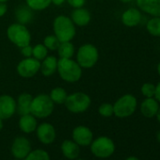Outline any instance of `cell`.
<instances>
[{
  "mask_svg": "<svg viewBox=\"0 0 160 160\" xmlns=\"http://www.w3.org/2000/svg\"><path fill=\"white\" fill-rule=\"evenodd\" d=\"M57 72L67 83H76L82 77L83 69L72 58H58Z\"/></svg>",
  "mask_w": 160,
  "mask_h": 160,
  "instance_id": "6da1fadb",
  "label": "cell"
},
{
  "mask_svg": "<svg viewBox=\"0 0 160 160\" xmlns=\"http://www.w3.org/2000/svg\"><path fill=\"white\" fill-rule=\"evenodd\" d=\"M54 35L59 42H72L76 35V27L67 15H58L53 21Z\"/></svg>",
  "mask_w": 160,
  "mask_h": 160,
  "instance_id": "7a4b0ae2",
  "label": "cell"
},
{
  "mask_svg": "<svg viewBox=\"0 0 160 160\" xmlns=\"http://www.w3.org/2000/svg\"><path fill=\"white\" fill-rule=\"evenodd\" d=\"M55 109V104L50 99L48 94L40 93L36 96H33L30 113L35 116L37 119H46L50 117Z\"/></svg>",
  "mask_w": 160,
  "mask_h": 160,
  "instance_id": "3957f363",
  "label": "cell"
},
{
  "mask_svg": "<svg viewBox=\"0 0 160 160\" xmlns=\"http://www.w3.org/2000/svg\"><path fill=\"white\" fill-rule=\"evenodd\" d=\"M92 105V98L83 92H75L68 94L64 106L66 109L73 114L86 112Z\"/></svg>",
  "mask_w": 160,
  "mask_h": 160,
  "instance_id": "277c9868",
  "label": "cell"
},
{
  "mask_svg": "<svg viewBox=\"0 0 160 160\" xmlns=\"http://www.w3.org/2000/svg\"><path fill=\"white\" fill-rule=\"evenodd\" d=\"M6 34L9 41L19 48L31 43V33L26 25L13 23L8 27Z\"/></svg>",
  "mask_w": 160,
  "mask_h": 160,
  "instance_id": "5b68a950",
  "label": "cell"
},
{
  "mask_svg": "<svg viewBox=\"0 0 160 160\" xmlns=\"http://www.w3.org/2000/svg\"><path fill=\"white\" fill-rule=\"evenodd\" d=\"M75 60L82 69H91L94 67L99 60L98 48L92 43H84L80 45L76 51Z\"/></svg>",
  "mask_w": 160,
  "mask_h": 160,
  "instance_id": "8992f818",
  "label": "cell"
},
{
  "mask_svg": "<svg viewBox=\"0 0 160 160\" xmlns=\"http://www.w3.org/2000/svg\"><path fill=\"white\" fill-rule=\"evenodd\" d=\"M90 149L95 157L106 159L113 155L116 150V146L112 138L107 136H101L93 138L90 145Z\"/></svg>",
  "mask_w": 160,
  "mask_h": 160,
  "instance_id": "52a82bcc",
  "label": "cell"
},
{
  "mask_svg": "<svg viewBox=\"0 0 160 160\" xmlns=\"http://www.w3.org/2000/svg\"><path fill=\"white\" fill-rule=\"evenodd\" d=\"M138 108V100L133 94H124L121 96L113 104L114 116L124 119L132 116Z\"/></svg>",
  "mask_w": 160,
  "mask_h": 160,
  "instance_id": "ba28073f",
  "label": "cell"
},
{
  "mask_svg": "<svg viewBox=\"0 0 160 160\" xmlns=\"http://www.w3.org/2000/svg\"><path fill=\"white\" fill-rule=\"evenodd\" d=\"M41 67V61L31 58H24L16 66V72L22 78L29 79L34 77L39 72Z\"/></svg>",
  "mask_w": 160,
  "mask_h": 160,
  "instance_id": "9c48e42d",
  "label": "cell"
},
{
  "mask_svg": "<svg viewBox=\"0 0 160 160\" xmlns=\"http://www.w3.org/2000/svg\"><path fill=\"white\" fill-rule=\"evenodd\" d=\"M32 147L29 139L25 136L16 137L11 146V152L13 158L25 159V157L31 152Z\"/></svg>",
  "mask_w": 160,
  "mask_h": 160,
  "instance_id": "30bf717a",
  "label": "cell"
},
{
  "mask_svg": "<svg viewBox=\"0 0 160 160\" xmlns=\"http://www.w3.org/2000/svg\"><path fill=\"white\" fill-rule=\"evenodd\" d=\"M72 139L80 147H88L93 140V133L86 125H78L72 129Z\"/></svg>",
  "mask_w": 160,
  "mask_h": 160,
  "instance_id": "8fae6325",
  "label": "cell"
},
{
  "mask_svg": "<svg viewBox=\"0 0 160 160\" xmlns=\"http://www.w3.org/2000/svg\"><path fill=\"white\" fill-rule=\"evenodd\" d=\"M36 137L39 141L44 145L52 144L57 138V131L54 125L50 122H42L38 124L36 130Z\"/></svg>",
  "mask_w": 160,
  "mask_h": 160,
  "instance_id": "7c38bea8",
  "label": "cell"
},
{
  "mask_svg": "<svg viewBox=\"0 0 160 160\" xmlns=\"http://www.w3.org/2000/svg\"><path fill=\"white\" fill-rule=\"evenodd\" d=\"M16 113V100L9 94L0 95V118L11 119Z\"/></svg>",
  "mask_w": 160,
  "mask_h": 160,
  "instance_id": "4fadbf2b",
  "label": "cell"
},
{
  "mask_svg": "<svg viewBox=\"0 0 160 160\" xmlns=\"http://www.w3.org/2000/svg\"><path fill=\"white\" fill-rule=\"evenodd\" d=\"M138 9L152 16H160V0H136Z\"/></svg>",
  "mask_w": 160,
  "mask_h": 160,
  "instance_id": "5bb4252c",
  "label": "cell"
},
{
  "mask_svg": "<svg viewBox=\"0 0 160 160\" xmlns=\"http://www.w3.org/2000/svg\"><path fill=\"white\" fill-rule=\"evenodd\" d=\"M70 18L75 27L83 28V27L88 26L91 23L92 13L90 12L89 10L82 7V8H78V9H73L71 13Z\"/></svg>",
  "mask_w": 160,
  "mask_h": 160,
  "instance_id": "9a60e30c",
  "label": "cell"
},
{
  "mask_svg": "<svg viewBox=\"0 0 160 160\" xmlns=\"http://www.w3.org/2000/svg\"><path fill=\"white\" fill-rule=\"evenodd\" d=\"M142 13L137 8H130L124 11L122 14V23L127 28H135L141 22Z\"/></svg>",
  "mask_w": 160,
  "mask_h": 160,
  "instance_id": "2e32d148",
  "label": "cell"
},
{
  "mask_svg": "<svg viewBox=\"0 0 160 160\" xmlns=\"http://www.w3.org/2000/svg\"><path fill=\"white\" fill-rule=\"evenodd\" d=\"M60 151L65 158L74 160L78 158L80 154V146L77 145L72 139H65L60 145Z\"/></svg>",
  "mask_w": 160,
  "mask_h": 160,
  "instance_id": "e0dca14e",
  "label": "cell"
},
{
  "mask_svg": "<svg viewBox=\"0 0 160 160\" xmlns=\"http://www.w3.org/2000/svg\"><path fill=\"white\" fill-rule=\"evenodd\" d=\"M38 124V119L31 113L21 115L18 122V126L20 130L25 134H31L35 132Z\"/></svg>",
  "mask_w": 160,
  "mask_h": 160,
  "instance_id": "ac0fdd59",
  "label": "cell"
},
{
  "mask_svg": "<svg viewBox=\"0 0 160 160\" xmlns=\"http://www.w3.org/2000/svg\"><path fill=\"white\" fill-rule=\"evenodd\" d=\"M58 58L53 55H48L41 61L40 72L45 77H50L57 72Z\"/></svg>",
  "mask_w": 160,
  "mask_h": 160,
  "instance_id": "d6986e66",
  "label": "cell"
},
{
  "mask_svg": "<svg viewBox=\"0 0 160 160\" xmlns=\"http://www.w3.org/2000/svg\"><path fill=\"white\" fill-rule=\"evenodd\" d=\"M159 108V103L154 97L145 98L140 104V113L145 118H153Z\"/></svg>",
  "mask_w": 160,
  "mask_h": 160,
  "instance_id": "ffe728a7",
  "label": "cell"
},
{
  "mask_svg": "<svg viewBox=\"0 0 160 160\" xmlns=\"http://www.w3.org/2000/svg\"><path fill=\"white\" fill-rule=\"evenodd\" d=\"M33 96L29 92H22L16 100V111L18 114L25 115L30 113V107Z\"/></svg>",
  "mask_w": 160,
  "mask_h": 160,
  "instance_id": "44dd1931",
  "label": "cell"
},
{
  "mask_svg": "<svg viewBox=\"0 0 160 160\" xmlns=\"http://www.w3.org/2000/svg\"><path fill=\"white\" fill-rule=\"evenodd\" d=\"M14 15L17 23L27 26L28 24L32 22L34 18V12L27 5H20L16 8Z\"/></svg>",
  "mask_w": 160,
  "mask_h": 160,
  "instance_id": "7402d4cb",
  "label": "cell"
},
{
  "mask_svg": "<svg viewBox=\"0 0 160 160\" xmlns=\"http://www.w3.org/2000/svg\"><path fill=\"white\" fill-rule=\"evenodd\" d=\"M57 52L59 58H72L75 55V47L72 42H61Z\"/></svg>",
  "mask_w": 160,
  "mask_h": 160,
  "instance_id": "603a6c76",
  "label": "cell"
},
{
  "mask_svg": "<svg viewBox=\"0 0 160 160\" xmlns=\"http://www.w3.org/2000/svg\"><path fill=\"white\" fill-rule=\"evenodd\" d=\"M48 95L55 105H64L68 93L65 89L61 87H56L51 90Z\"/></svg>",
  "mask_w": 160,
  "mask_h": 160,
  "instance_id": "cb8c5ba5",
  "label": "cell"
},
{
  "mask_svg": "<svg viewBox=\"0 0 160 160\" xmlns=\"http://www.w3.org/2000/svg\"><path fill=\"white\" fill-rule=\"evenodd\" d=\"M26 5L33 12H42L52 5L51 0H26Z\"/></svg>",
  "mask_w": 160,
  "mask_h": 160,
  "instance_id": "d4e9b609",
  "label": "cell"
},
{
  "mask_svg": "<svg viewBox=\"0 0 160 160\" xmlns=\"http://www.w3.org/2000/svg\"><path fill=\"white\" fill-rule=\"evenodd\" d=\"M146 29L153 37H160V16L152 17L146 23Z\"/></svg>",
  "mask_w": 160,
  "mask_h": 160,
  "instance_id": "484cf974",
  "label": "cell"
},
{
  "mask_svg": "<svg viewBox=\"0 0 160 160\" xmlns=\"http://www.w3.org/2000/svg\"><path fill=\"white\" fill-rule=\"evenodd\" d=\"M23 160H51V158L47 151L43 149H35L31 150V152Z\"/></svg>",
  "mask_w": 160,
  "mask_h": 160,
  "instance_id": "4316f807",
  "label": "cell"
},
{
  "mask_svg": "<svg viewBox=\"0 0 160 160\" xmlns=\"http://www.w3.org/2000/svg\"><path fill=\"white\" fill-rule=\"evenodd\" d=\"M48 50L44 46L43 43H37L33 46L32 49V57L39 61H42L43 58H45L48 56Z\"/></svg>",
  "mask_w": 160,
  "mask_h": 160,
  "instance_id": "83f0119b",
  "label": "cell"
},
{
  "mask_svg": "<svg viewBox=\"0 0 160 160\" xmlns=\"http://www.w3.org/2000/svg\"><path fill=\"white\" fill-rule=\"evenodd\" d=\"M42 43L44 44V46L47 48L48 51H57L60 44V42L54 34H52L44 37Z\"/></svg>",
  "mask_w": 160,
  "mask_h": 160,
  "instance_id": "f1b7e54d",
  "label": "cell"
},
{
  "mask_svg": "<svg viewBox=\"0 0 160 160\" xmlns=\"http://www.w3.org/2000/svg\"><path fill=\"white\" fill-rule=\"evenodd\" d=\"M98 113L104 118H109L114 115L113 105L110 103H103L98 108Z\"/></svg>",
  "mask_w": 160,
  "mask_h": 160,
  "instance_id": "f546056e",
  "label": "cell"
},
{
  "mask_svg": "<svg viewBox=\"0 0 160 160\" xmlns=\"http://www.w3.org/2000/svg\"><path fill=\"white\" fill-rule=\"evenodd\" d=\"M140 92L142 93V95L145 98H149V97H154V93H155V85L152 83H144L141 88H140Z\"/></svg>",
  "mask_w": 160,
  "mask_h": 160,
  "instance_id": "4dcf8cb0",
  "label": "cell"
},
{
  "mask_svg": "<svg viewBox=\"0 0 160 160\" xmlns=\"http://www.w3.org/2000/svg\"><path fill=\"white\" fill-rule=\"evenodd\" d=\"M66 3L72 9H78L85 6L86 0H66Z\"/></svg>",
  "mask_w": 160,
  "mask_h": 160,
  "instance_id": "1f68e13d",
  "label": "cell"
},
{
  "mask_svg": "<svg viewBox=\"0 0 160 160\" xmlns=\"http://www.w3.org/2000/svg\"><path fill=\"white\" fill-rule=\"evenodd\" d=\"M32 49H33V46L31 44H28V45L20 48V51L24 58H31L32 57Z\"/></svg>",
  "mask_w": 160,
  "mask_h": 160,
  "instance_id": "d6a6232c",
  "label": "cell"
},
{
  "mask_svg": "<svg viewBox=\"0 0 160 160\" xmlns=\"http://www.w3.org/2000/svg\"><path fill=\"white\" fill-rule=\"evenodd\" d=\"M8 12V6L7 3H3V2H0V18H2L3 16L6 15Z\"/></svg>",
  "mask_w": 160,
  "mask_h": 160,
  "instance_id": "836d02e7",
  "label": "cell"
},
{
  "mask_svg": "<svg viewBox=\"0 0 160 160\" xmlns=\"http://www.w3.org/2000/svg\"><path fill=\"white\" fill-rule=\"evenodd\" d=\"M154 98L160 103V81L155 85V93H154Z\"/></svg>",
  "mask_w": 160,
  "mask_h": 160,
  "instance_id": "e575fe53",
  "label": "cell"
},
{
  "mask_svg": "<svg viewBox=\"0 0 160 160\" xmlns=\"http://www.w3.org/2000/svg\"><path fill=\"white\" fill-rule=\"evenodd\" d=\"M51 2L55 6H62L64 3H66V0H51Z\"/></svg>",
  "mask_w": 160,
  "mask_h": 160,
  "instance_id": "d590c367",
  "label": "cell"
},
{
  "mask_svg": "<svg viewBox=\"0 0 160 160\" xmlns=\"http://www.w3.org/2000/svg\"><path fill=\"white\" fill-rule=\"evenodd\" d=\"M155 117H156V120H157V122L160 123V106H159V108H158V110H157V112H156V115H155Z\"/></svg>",
  "mask_w": 160,
  "mask_h": 160,
  "instance_id": "8d00e7d4",
  "label": "cell"
},
{
  "mask_svg": "<svg viewBox=\"0 0 160 160\" xmlns=\"http://www.w3.org/2000/svg\"><path fill=\"white\" fill-rule=\"evenodd\" d=\"M124 160H139V158H138L137 156H134V155H132V156H129V157L125 158Z\"/></svg>",
  "mask_w": 160,
  "mask_h": 160,
  "instance_id": "74e56055",
  "label": "cell"
},
{
  "mask_svg": "<svg viewBox=\"0 0 160 160\" xmlns=\"http://www.w3.org/2000/svg\"><path fill=\"white\" fill-rule=\"evenodd\" d=\"M119 1H121L122 3H130V2L134 1V0H119Z\"/></svg>",
  "mask_w": 160,
  "mask_h": 160,
  "instance_id": "f35d334b",
  "label": "cell"
},
{
  "mask_svg": "<svg viewBox=\"0 0 160 160\" xmlns=\"http://www.w3.org/2000/svg\"><path fill=\"white\" fill-rule=\"evenodd\" d=\"M156 139H157V141L160 143V130L157 132V134H156Z\"/></svg>",
  "mask_w": 160,
  "mask_h": 160,
  "instance_id": "ab89813d",
  "label": "cell"
},
{
  "mask_svg": "<svg viewBox=\"0 0 160 160\" xmlns=\"http://www.w3.org/2000/svg\"><path fill=\"white\" fill-rule=\"evenodd\" d=\"M3 129V120L0 118V131Z\"/></svg>",
  "mask_w": 160,
  "mask_h": 160,
  "instance_id": "60d3db41",
  "label": "cell"
},
{
  "mask_svg": "<svg viewBox=\"0 0 160 160\" xmlns=\"http://www.w3.org/2000/svg\"><path fill=\"white\" fill-rule=\"evenodd\" d=\"M157 72H158V74H159V76H160V61H159V63L157 64Z\"/></svg>",
  "mask_w": 160,
  "mask_h": 160,
  "instance_id": "b9f144b4",
  "label": "cell"
},
{
  "mask_svg": "<svg viewBox=\"0 0 160 160\" xmlns=\"http://www.w3.org/2000/svg\"><path fill=\"white\" fill-rule=\"evenodd\" d=\"M9 0H0V2H3V3H7Z\"/></svg>",
  "mask_w": 160,
  "mask_h": 160,
  "instance_id": "7bdbcfd3",
  "label": "cell"
},
{
  "mask_svg": "<svg viewBox=\"0 0 160 160\" xmlns=\"http://www.w3.org/2000/svg\"><path fill=\"white\" fill-rule=\"evenodd\" d=\"M13 160H23V159H18V158H14Z\"/></svg>",
  "mask_w": 160,
  "mask_h": 160,
  "instance_id": "ee69618b",
  "label": "cell"
},
{
  "mask_svg": "<svg viewBox=\"0 0 160 160\" xmlns=\"http://www.w3.org/2000/svg\"><path fill=\"white\" fill-rule=\"evenodd\" d=\"M74 160H83V159H80V158H76V159H74Z\"/></svg>",
  "mask_w": 160,
  "mask_h": 160,
  "instance_id": "f6af8a7d",
  "label": "cell"
},
{
  "mask_svg": "<svg viewBox=\"0 0 160 160\" xmlns=\"http://www.w3.org/2000/svg\"><path fill=\"white\" fill-rule=\"evenodd\" d=\"M0 66H1V64H0Z\"/></svg>",
  "mask_w": 160,
  "mask_h": 160,
  "instance_id": "bcb514c9",
  "label": "cell"
}]
</instances>
